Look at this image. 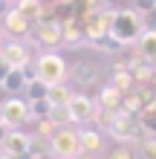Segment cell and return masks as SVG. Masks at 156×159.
I'll return each mask as SVG.
<instances>
[{"label": "cell", "mask_w": 156, "mask_h": 159, "mask_svg": "<svg viewBox=\"0 0 156 159\" xmlns=\"http://www.w3.org/2000/svg\"><path fill=\"white\" fill-rule=\"evenodd\" d=\"M145 32L142 15L136 9H110V35L122 43V46H136Z\"/></svg>", "instance_id": "6da1fadb"}, {"label": "cell", "mask_w": 156, "mask_h": 159, "mask_svg": "<svg viewBox=\"0 0 156 159\" xmlns=\"http://www.w3.org/2000/svg\"><path fill=\"white\" fill-rule=\"evenodd\" d=\"M32 75L52 87V84H64V78L69 75V67H67V61H64V55H58V52H41L38 58L32 61Z\"/></svg>", "instance_id": "7a4b0ae2"}, {"label": "cell", "mask_w": 156, "mask_h": 159, "mask_svg": "<svg viewBox=\"0 0 156 159\" xmlns=\"http://www.w3.org/2000/svg\"><path fill=\"white\" fill-rule=\"evenodd\" d=\"M110 136L116 139L118 145H130V142H139L142 139V121L136 113H124V110H118V113H113V121H110Z\"/></svg>", "instance_id": "3957f363"}, {"label": "cell", "mask_w": 156, "mask_h": 159, "mask_svg": "<svg viewBox=\"0 0 156 159\" xmlns=\"http://www.w3.org/2000/svg\"><path fill=\"white\" fill-rule=\"evenodd\" d=\"M78 153H81V136H78V130H72V125L69 127H58L52 133V139H49V156L52 159H72Z\"/></svg>", "instance_id": "277c9868"}, {"label": "cell", "mask_w": 156, "mask_h": 159, "mask_svg": "<svg viewBox=\"0 0 156 159\" xmlns=\"http://www.w3.org/2000/svg\"><path fill=\"white\" fill-rule=\"evenodd\" d=\"M0 110H3V127L6 130H20L26 121L32 119L29 101L20 98V96H9L3 104H0Z\"/></svg>", "instance_id": "5b68a950"}, {"label": "cell", "mask_w": 156, "mask_h": 159, "mask_svg": "<svg viewBox=\"0 0 156 159\" xmlns=\"http://www.w3.org/2000/svg\"><path fill=\"white\" fill-rule=\"evenodd\" d=\"M29 41L38 43L43 52H55L58 46H64V35H61V20H49V23H38L29 32Z\"/></svg>", "instance_id": "8992f818"}, {"label": "cell", "mask_w": 156, "mask_h": 159, "mask_svg": "<svg viewBox=\"0 0 156 159\" xmlns=\"http://www.w3.org/2000/svg\"><path fill=\"white\" fill-rule=\"evenodd\" d=\"M81 26H84V35H87V43L96 41V38H104L110 35V9H98V12H90L87 17H78Z\"/></svg>", "instance_id": "52a82bcc"}, {"label": "cell", "mask_w": 156, "mask_h": 159, "mask_svg": "<svg viewBox=\"0 0 156 159\" xmlns=\"http://www.w3.org/2000/svg\"><path fill=\"white\" fill-rule=\"evenodd\" d=\"M69 116H72V125H93V116H96V101L84 96V93H72L69 98Z\"/></svg>", "instance_id": "ba28073f"}, {"label": "cell", "mask_w": 156, "mask_h": 159, "mask_svg": "<svg viewBox=\"0 0 156 159\" xmlns=\"http://www.w3.org/2000/svg\"><path fill=\"white\" fill-rule=\"evenodd\" d=\"M0 58H3L9 67H17V70H29V64H32L29 46L20 43V41H6V43H0Z\"/></svg>", "instance_id": "9c48e42d"}, {"label": "cell", "mask_w": 156, "mask_h": 159, "mask_svg": "<svg viewBox=\"0 0 156 159\" xmlns=\"http://www.w3.org/2000/svg\"><path fill=\"white\" fill-rule=\"evenodd\" d=\"M29 142H32V133H23V130H6L3 142H0V153H3V156H20V159H26Z\"/></svg>", "instance_id": "30bf717a"}, {"label": "cell", "mask_w": 156, "mask_h": 159, "mask_svg": "<svg viewBox=\"0 0 156 159\" xmlns=\"http://www.w3.org/2000/svg\"><path fill=\"white\" fill-rule=\"evenodd\" d=\"M3 32L9 35V38H23V35L29 38V32H32V20H29L26 15H20V12L12 6V9L3 15Z\"/></svg>", "instance_id": "8fae6325"}, {"label": "cell", "mask_w": 156, "mask_h": 159, "mask_svg": "<svg viewBox=\"0 0 156 159\" xmlns=\"http://www.w3.org/2000/svg\"><path fill=\"white\" fill-rule=\"evenodd\" d=\"M61 35H64V46H69V49L87 46V35H84V26H81L78 17H67V20H61Z\"/></svg>", "instance_id": "7c38bea8"}, {"label": "cell", "mask_w": 156, "mask_h": 159, "mask_svg": "<svg viewBox=\"0 0 156 159\" xmlns=\"http://www.w3.org/2000/svg\"><path fill=\"white\" fill-rule=\"evenodd\" d=\"M110 78H113L110 84H113V87H118L122 93H127V90H133V87H136L127 58H124V61H113V64H110Z\"/></svg>", "instance_id": "4fadbf2b"}, {"label": "cell", "mask_w": 156, "mask_h": 159, "mask_svg": "<svg viewBox=\"0 0 156 159\" xmlns=\"http://www.w3.org/2000/svg\"><path fill=\"white\" fill-rule=\"evenodd\" d=\"M96 104L101 107V110L118 113V110H122V90L113 87V84H104V87L98 90V96H96Z\"/></svg>", "instance_id": "5bb4252c"}, {"label": "cell", "mask_w": 156, "mask_h": 159, "mask_svg": "<svg viewBox=\"0 0 156 159\" xmlns=\"http://www.w3.org/2000/svg\"><path fill=\"white\" fill-rule=\"evenodd\" d=\"M69 75H72L75 84H96L98 67H96V61H75L72 70H69Z\"/></svg>", "instance_id": "9a60e30c"}, {"label": "cell", "mask_w": 156, "mask_h": 159, "mask_svg": "<svg viewBox=\"0 0 156 159\" xmlns=\"http://www.w3.org/2000/svg\"><path fill=\"white\" fill-rule=\"evenodd\" d=\"M29 78H32L29 70H17V67H12V72L6 75V81H3V87H0V90H6L9 96H17V93L26 90V81H29Z\"/></svg>", "instance_id": "2e32d148"}, {"label": "cell", "mask_w": 156, "mask_h": 159, "mask_svg": "<svg viewBox=\"0 0 156 159\" xmlns=\"http://www.w3.org/2000/svg\"><path fill=\"white\" fill-rule=\"evenodd\" d=\"M78 136H81V153L96 156L101 151V133H98V127H84V130H78Z\"/></svg>", "instance_id": "e0dca14e"}, {"label": "cell", "mask_w": 156, "mask_h": 159, "mask_svg": "<svg viewBox=\"0 0 156 159\" xmlns=\"http://www.w3.org/2000/svg\"><path fill=\"white\" fill-rule=\"evenodd\" d=\"M136 55L145 58V61H150V64H156V32H150V29L142 32L139 43H136Z\"/></svg>", "instance_id": "ac0fdd59"}, {"label": "cell", "mask_w": 156, "mask_h": 159, "mask_svg": "<svg viewBox=\"0 0 156 159\" xmlns=\"http://www.w3.org/2000/svg\"><path fill=\"white\" fill-rule=\"evenodd\" d=\"M23 96H26V101H29V104H32V101H43V98L49 96V84H43V81H38V78L32 75L29 81H26Z\"/></svg>", "instance_id": "d6986e66"}, {"label": "cell", "mask_w": 156, "mask_h": 159, "mask_svg": "<svg viewBox=\"0 0 156 159\" xmlns=\"http://www.w3.org/2000/svg\"><path fill=\"white\" fill-rule=\"evenodd\" d=\"M15 9H17L20 15H26L29 20H35V23H38L47 6H43V0H17V3H15Z\"/></svg>", "instance_id": "ffe728a7"}, {"label": "cell", "mask_w": 156, "mask_h": 159, "mask_svg": "<svg viewBox=\"0 0 156 159\" xmlns=\"http://www.w3.org/2000/svg\"><path fill=\"white\" fill-rule=\"evenodd\" d=\"M69 98H72V90L67 87V84H52V87H49L47 101H49L52 107H67V104H69Z\"/></svg>", "instance_id": "44dd1931"}, {"label": "cell", "mask_w": 156, "mask_h": 159, "mask_svg": "<svg viewBox=\"0 0 156 159\" xmlns=\"http://www.w3.org/2000/svg\"><path fill=\"white\" fill-rule=\"evenodd\" d=\"M87 46H93V49H98V52H104V55H118L124 49L122 43H118L113 35H104V38H96V41H90Z\"/></svg>", "instance_id": "7402d4cb"}, {"label": "cell", "mask_w": 156, "mask_h": 159, "mask_svg": "<svg viewBox=\"0 0 156 159\" xmlns=\"http://www.w3.org/2000/svg\"><path fill=\"white\" fill-rule=\"evenodd\" d=\"M47 156H49V139L32 133V142H29V151H26V159H47Z\"/></svg>", "instance_id": "603a6c76"}, {"label": "cell", "mask_w": 156, "mask_h": 159, "mask_svg": "<svg viewBox=\"0 0 156 159\" xmlns=\"http://www.w3.org/2000/svg\"><path fill=\"white\" fill-rule=\"evenodd\" d=\"M139 121H142V130H145V133L156 139V104L145 107L142 113H139Z\"/></svg>", "instance_id": "cb8c5ba5"}, {"label": "cell", "mask_w": 156, "mask_h": 159, "mask_svg": "<svg viewBox=\"0 0 156 159\" xmlns=\"http://www.w3.org/2000/svg\"><path fill=\"white\" fill-rule=\"evenodd\" d=\"M136 159H156V139H153V136L139 139V148H136Z\"/></svg>", "instance_id": "d4e9b609"}, {"label": "cell", "mask_w": 156, "mask_h": 159, "mask_svg": "<svg viewBox=\"0 0 156 159\" xmlns=\"http://www.w3.org/2000/svg\"><path fill=\"white\" fill-rule=\"evenodd\" d=\"M49 121H52L55 127H69V125H72L69 107H52V110H49Z\"/></svg>", "instance_id": "484cf974"}, {"label": "cell", "mask_w": 156, "mask_h": 159, "mask_svg": "<svg viewBox=\"0 0 156 159\" xmlns=\"http://www.w3.org/2000/svg\"><path fill=\"white\" fill-rule=\"evenodd\" d=\"M29 110H32V119H49L52 104H49L47 98H43V101H32V104H29Z\"/></svg>", "instance_id": "4316f807"}, {"label": "cell", "mask_w": 156, "mask_h": 159, "mask_svg": "<svg viewBox=\"0 0 156 159\" xmlns=\"http://www.w3.org/2000/svg\"><path fill=\"white\" fill-rule=\"evenodd\" d=\"M55 127L49 119H38V130H35V136H43V139H52V133H55Z\"/></svg>", "instance_id": "83f0119b"}, {"label": "cell", "mask_w": 156, "mask_h": 159, "mask_svg": "<svg viewBox=\"0 0 156 159\" xmlns=\"http://www.w3.org/2000/svg\"><path fill=\"white\" fill-rule=\"evenodd\" d=\"M107 159H136V153L130 151V148H124V145H116L113 151L107 153Z\"/></svg>", "instance_id": "f1b7e54d"}, {"label": "cell", "mask_w": 156, "mask_h": 159, "mask_svg": "<svg viewBox=\"0 0 156 159\" xmlns=\"http://www.w3.org/2000/svg\"><path fill=\"white\" fill-rule=\"evenodd\" d=\"M133 9H136V12H139L142 17H145L148 12H153V9H156V3H153V0H136V6H133Z\"/></svg>", "instance_id": "f546056e"}, {"label": "cell", "mask_w": 156, "mask_h": 159, "mask_svg": "<svg viewBox=\"0 0 156 159\" xmlns=\"http://www.w3.org/2000/svg\"><path fill=\"white\" fill-rule=\"evenodd\" d=\"M9 72H12V67H9V64L0 58V87H3V81H6V75H9Z\"/></svg>", "instance_id": "4dcf8cb0"}, {"label": "cell", "mask_w": 156, "mask_h": 159, "mask_svg": "<svg viewBox=\"0 0 156 159\" xmlns=\"http://www.w3.org/2000/svg\"><path fill=\"white\" fill-rule=\"evenodd\" d=\"M9 9H12V6H9V0H0V17H3Z\"/></svg>", "instance_id": "1f68e13d"}, {"label": "cell", "mask_w": 156, "mask_h": 159, "mask_svg": "<svg viewBox=\"0 0 156 159\" xmlns=\"http://www.w3.org/2000/svg\"><path fill=\"white\" fill-rule=\"evenodd\" d=\"M72 159H96V156H90V153H78V156H72Z\"/></svg>", "instance_id": "d6a6232c"}, {"label": "cell", "mask_w": 156, "mask_h": 159, "mask_svg": "<svg viewBox=\"0 0 156 159\" xmlns=\"http://www.w3.org/2000/svg\"><path fill=\"white\" fill-rule=\"evenodd\" d=\"M3 136H6V127H0V142H3Z\"/></svg>", "instance_id": "836d02e7"}, {"label": "cell", "mask_w": 156, "mask_h": 159, "mask_svg": "<svg viewBox=\"0 0 156 159\" xmlns=\"http://www.w3.org/2000/svg\"><path fill=\"white\" fill-rule=\"evenodd\" d=\"M0 159H20V156H0Z\"/></svg>", "instance_id": "e575fe53"}, {"label": "cell", "mask_w": 156, "mask_h": 159, "mask_svg": "<svg viewBox=\"0 0 156 159\" xmlns=\"http://www.w3.org/2000/svg\"><path fill=\"white\" fill-rule=\"evenodd\" d=\"M0 127H3V110H0Z\"/></svg>", "instance_id": "d590c367"}]
</instances>
